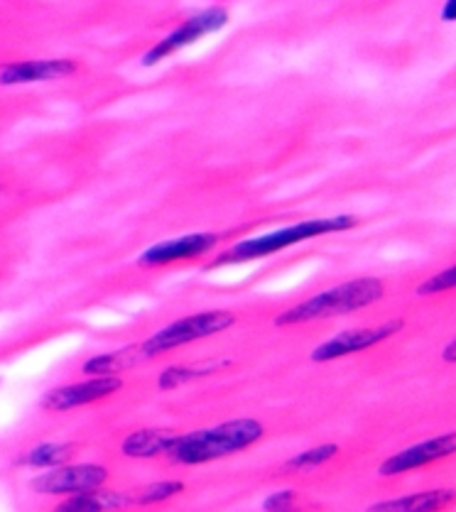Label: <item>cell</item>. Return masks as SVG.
I'll return each mask as SVG.
<instances>
[{"label":"cell","instance_id":"6da1fadb","mask_svg":"<svg viewBox=\"0 0 456 512\" xmlns=\"http://www.w3.org/2000/svg\"><path fill=\"white\" fill-rule=\"evenodd\" d=\"M263 437V424L253 419H236V422L219 424V427L202 429V432L172 437L167 454L179 464H204L219 456H228L251 446Z\"/></svg>","mask_w":456,"mask_h":512},{"label":"cell","instance_id":"e0dca14e","mask_svg":"<svg viewBox=\"0 0 456 512\" xmlns=\"http://www.w3.org/2000/svg\"><path fill=\"white\" fill-rule=\"evenodd\" d=\"M336 451H339V446H334V444L317 446V449H309V451H304V454L295 456V459L287 461V468H312V466H319V464H324V461H329L331 456H336Z\"/></svg>","mask_w":456,"mask_h":512},{"label":"cell","instance_id":"277c9868","mask_svg":"<svg viewBox=\"0 0 456 512\" xmlns=\"http://www.w3.org/2000/svg\"><path fill=\"white\" fill-rule=\"evenodd\" d=\"M233 321H236V317L228 312H204V314H197V317L175 321V324H170L167 329L157 331L152 339L140 343V346H143V351L152 358V356H157V353L170 351V348H177V346H184V343H189V341L206 339V336L219 334V331L228 329Z\"/></svg>","mask_w":456,"mask_h":512},{"label":"cell","instance_id":"3957f363","mask_svg":"<svg viewBox=\"0 0 456 512\" xmlns=\"http://www.w3.org/2000/svg\"><path fill=\"white\" fill-rule=\"evenodd\" d=\"M356 219L354 216H334V219H319V221H304L297 226L280 228V231L265 233L260 238H248V241L233 245L231 250H226L224 255L211 263V268H219V265H231V263H246V260L263 258V255L278 253L282 248H290V245L307 241V238L324 236V233H336L346 231V228H354Z\"/></svg>","mask_w":456,"mask_h":512},{"label":"cell","instance_id":"ffe728a7","mask_svg":"<svg viewBox=\"0 0 456 512\" xmlns=\"http://www.w3.org/2000/svg\"><path fill=\"white\" fill-rule=\"evenodd\" d=\"M182 490H184V486H182V483H177V481L155 483V486H150L143 495H140V503H160V500H167L170 495L182 493Z\"/></svg>","mask_w":456,"mask_h":512},{"label":"cell","instance_id":"4fadbf2b","mask_svg":"<svg viewBox=\"0 0 456 512\" xmlns=\"http://www.w3.org/2000/svg\"><path fill=\"white\" fill-rule=\"evenodd\" d=\"M148 358L150 356L143 351V346H130V348H123V351L108 353V356L91 358V361L84 366V373H89V375H111V373H118V370L138 366V363L148 361Z\"/></svg>","mask_w":456,"mask_h":512},{"label":"cell","instance_id":"7a4b0ae2","mask_svg":"<svg viewBox=\"0 0 456 512\" xmlns=\"http://www.w3.org/2000/svg\"><path fill=\"white\" fill-rule=\"evenodd\" d=\"M380 297H383V282L371 280V277H368V280L346 282V285L331 287V290L317 294V297L307 299V302L297 304V307L287 309L285 314H280V317L275 319V324H304V321L351 314L356 312V309L378 302Z\"/></svg>","mask_w":456,"mask_h":512},{"label":"cell","instance_id":"44dd1931","mask_svg":"<svg viewBox=\"0 0 456 512\" xmlns=\"http://www.w3.org/2000/svg\"><path fill=\"white\" fill-rule=\"evenodd\" d=\"M292 505H295V493H292V490H282V493L270 495V498L265 500L263 508L265 510H292Z\"/></svg>","mask_w":456,"mask_h":512},{"label":"cell","instance_id":"603a6c76","mask_svg":"<svg viewBox=\"0 0 456 512\" xmlns=\"http://www.w3.org/2000/svg\"><path fill=\"white\" fill-rule=\"evenodd\" d=\"M444 20H454V0H447V8L442 13Z\"/></svg>","mask_w":456,"mask_h":512},{"label":"cell","instance_id":"7c38bea8","mask_svg":"<svg viewBox=\"0 0 456 512\" xmlns=\"http://www.w3.org/2000/svg\"><path fill=\"white\" fill-rule=\"evenodd\" d=\"M454 500V490H430V493L407 495V498L388 500V503H376L368 510L373 512H430L449 505Z\"/></svg>","mask_w":456,"mask_h":512},{"label":"cell","instance_id":"52a82bcc","mask_svg":"<svg viewBox=\"0 0 456 512\" xmlns=\"http://www.w3.org/2000/svg\"><path fill=\"white\" fill-rule=\"evenodd\" d=\"M400 329H403V321H388V324L378 326V329L344 331V334L334 336L331 341L322 343V346L312 353V361L324 363V361H334V358H339V356H349V353H354V351H363V348L388 339V336H393L395 331H400Z\"/></svg>","mask_w":456,"mask_h":512},{"label":"cell","instance_id":"8992f818","mask_svg":"<svg viewBox=\"0 0 456 512\" xmlns=\"http://www.w3.org/2000/svg\"><path fill=\"white\" fill-rule=\"evenodd\" d=\"M108 478L103 466H62L35 478L32 488L40 493H86L103 486Z\"/></svg>","mask_w":456,"mask_h":512},{"label":"cell","instance_id":"7402d4cb","mask_svg":"<svg viewBox=\"0 0 456 512\" xmlns=\"http://www.w3.org/2000/svg\"><path fill=\"white\" fill-rule=\"evenodd\" d=\"M456 343L452 341V343H449V346L447 348H444V361H447V363H454V358H456Z\"/></svg>","mask_w":456,"mask_h":512},{"label":"cell","instance_id":"8fae6325","mask_svg":"<svg viewBox=\"0 0 456 512\" xmlns=\"http://www.w3.org/2000/svg\"><path fill=\"white\" fill-rule=\"evenodd\" d=\"M219 243V236L214 233H192V236L177 238V241H167L160 245H152L143 253L140 263L145 265H165V263H175V260L182 258H194V255L206 253L214 245Z\"/></svg>","mask_w":456,"mask_h":512},{"label":"cell","instance_id":"d6986e66","mask_svg":"<svg viewBox=\"0 0 456 512\" xmlns=\"http://www.w3.org/2000/svg\"><path fill=\"white\" fill-rule=\"evenodd\" d=\"M456 285V268H449L444 272H439V275L430 277V280L425 282V285L417 290V294H434V292H447L452 290V287Z\"/></svg>","mask_w":456,"mask_h":512},{"label":"cell","instance_id":"5b68a950","mask_svg":"<svg viewBox=\"0 0 456 512\" xmlns=\"http://www.w3.org/2000/svg\"><path fill=\"white\" fill-rule=\"evenodd\" d=\"M226 23H228L226 10H221V8L204 10V13L189 18L182 27H177V30L172 32L170 37H165L162 42H157V45L152 47L150 52L143 57V64H145V67H152V64L162 62V59L170 57V54L177 52V49H182V47L192 45V42H197L199 37L209 35V32L221 30V27H224Z\"/></svg>","mask_w":456,"mask_h":512},{"label":"cell","instance_id":"9a60e30c","mask_svg":"<svg viewBox=\"0 0 456 512\" xmlns=\"http://www.w3.org/2000/svg\"><path fill=\"white\" fill-rule=\"evenodd\" d=\"M126 500L118 498V495L108 493H96V490H86V493H74L72 500H67L64 505H59V510L64 512H99V510H113L118 505H123Z\"/></svg>","mask_w":456,"mask_h":512},{"label":"cell","instance_id":"2e32d148","mask_svg":"<svg viewBox=\"0 0 456 512\" xmlns=\"http://www.w3.org/2000/svg\"><path fill=\"white\" fill-rule=\"evenodd\" d=\"M72 446H62V444H42V446H35V449L30 451V454L25 456V464L30 466H40V468H47V466H59L64 464V461L72 456Z\"/></svg>","mask_w":456,"mask_h":512},{"label":"cell","instance_id":"ac0fdd59","mask_svg":"<svg viewBox=\"0 0 456 512\" xmlns=\"http://www.w3.org/2000/svg\"><path fill=\"white\" fill-rule=\"evenodd\" d=\"M214 368H219V366H204V368H170V370H165V373H162L160 388L172 390V388H177V385L187 383V380L199 378V375L211 373V370H214Z\"/></svg>","mask_w":456,"mask_h":512},{"label":"cell","instance_id":"ba28073f","mask_svg":"<svg viewBox=\"0 0 456 512\" xmlns=\"http://www.w3.org/2000/svg\"><path fill=\"white\" fill-rule=\"evenodd\" d=\"M121 388H123L121 378L101 375V378L91 380V383H79V385H69V388L52 390L50 395L42 400V407H45V410H52V412H64V410H72V407L86 405V402L101 400V397L111 395V392H116Z\"/></svg>","mask_w":456,"mask_h":512},{"label":"cell","instance_id":"5bb4252c","mask_svg":"<svg viewBox=\"0 0 456 512\" xmlns=\"http://www.w3.org/2000/svg\"><path fill=\"white\" fill-rule=\"evenodd\" d=\"M172 437L170 434H162L157 429H143V432H135L133 437L123 441V454L133 456V459H143V456H157L167 454V446H170Z\"/></svg>","mask_w":456,"mask_h":512},{"label":"cell","instance_id":"30bf717a","mask_svg":"<svg viewBox=\"0 0 456 512\" xmlns=\"http://www.w3.org/2000/svg\"><path fill=\"white\" fill-rule=\"evenodd\" d=\"M76 72L72 59H32V62L0 64V86L32 84V81L59 79Z\"/></svg>","mask_w":456,"mask_h":512},{"label":"cell","instance_id":"9c48e42d","mask_svg":"<svg viewBox=\"0 0 456 512\" xmlns=\"http://www.w3.org/2000/svg\"><path fill=\"white\" fill-rule=\"evenodd\" d=\"M454 449L456 434L425 441V444H415L410 446V449L400 451V454L390 456V459L380 466V473H383V476H398V473L410 471V468H420L425 464H432V461L437 459H444V456L454 454Z\"/></svg>","mask_w":456,"mask_h":512}]
</instances>
